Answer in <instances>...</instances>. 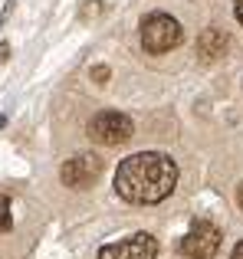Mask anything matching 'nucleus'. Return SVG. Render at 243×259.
Here are the masks:
<instances>
[{"label": "nucleus", "instance_id": "obj_13", "mask_svg": "<svg viewBox=\"0 0 243 259\" xmlns=\"http://www.w3.org/2000/svg\"><path fill=\"white\" fill-rule=\"evenodd\" d=\"M230 259H243V243H237V249L230 253Z\"/></svg>", "mask_w": 243, "mask_h": 259}, {"label": "nucleus", "instance_id": "obj_14", "mask_svg": "<svg viewBox=\"0 0 243 259\" xmlns=\"http://www.w3.org/2000/svg\"><path fill=\"white\" fill-rule=\"evenodd\" d=\"M237 203H240V210H243V184L237 187Z\"/></svg>", "mask_w": 243, "mask_h": 259}, {"label": "nucleus", "instance_id": "obj_10", "mask_svg": "<svg viewBox=\"0 0 243 259\" xmlns=\"http://www.w3.org/2000/svg\"><path fill=\"white\" fill-rule=\"evenodd\" d=\"M96 10H99V0H89V7H86V10L79 13V17H83V20H89V17H92Z\"/></svg>", "mask_w": 243, "mask_h": 259}, {"label": "nucleus", "instance_id": "obj_8", "mask_svg": "<svg viewBox=\"0 0 243 259\" xmlns=\"http://www.w3.org/2000/svg\"><path fill=\"white\" fill-rule=\"evenodd\" d=\"M10 227H13V217H10V200H7V197H0V233H7Z\"/></svg>", "mask_w": 243, "mask_h": 259}, {"label": "nucleus", "instance_id": "obj_11", "mask_svg": "<svg viewBox=\"0 0 243 259\" xmlns=\"http://www.w3.org/2000/svg\"><path fill=\"white\" fill-rule=\"evenodd\" d=\"M10 59V43H0V63H7Z\"/></svg>", "mask_w": 243, "mask_h": 259}, {"label": "nucleus", "instance_id": "obj_12", "mask_svg": "<svg viewBox=\"0 0 243 259\" xmlns=\"http://www.w3.org/2000/svg\"><path fill=\"white\" fill-rule=\"evenodd\" d=\"M233 13H237V20L243 23V0H233Z\"/></svg>", "mask_w": 243, "mask_h": 259}, {"label": "nucleus", "instance_id": "obj_4", "mask_svg": "<svg viewBox=\"0 0 243 259\" xmlns=\"http://www.w3.org/2000/svg\"><path fill=\"white\" fill-rule=\"evenodd\" d=\"M99 174H102V161H99L96 151H79V154H72V158L63 164V171H59L63 184H66V187H72V190L92 187V184L99 181Z\"/></svg>", "mask_w": 243, "mask_h": 259}, {"label": "nucleus", "instance_id": "obj_3", "mask_svg": "<svg viewBox=\"0 0 243 259\" xmlns=\"http://www.w3.org/2000/svg\"><path fill=\"white\" fill-rule=\"evenodd\" d=\"M132 132H135V125L125 112H99V115H92V121H89V138L99 141V145H105V148L128 141Z\"/></svg>", "mask_w": 243, "mask_h": 259}, {"label": "nucleus", "instance_id": "obj_9", "mask_svg": "<svg viewBox=\"0 0 243 259\" xmlns=\"http://www.w3.org/2000/svg\"><path fill=\"white\" fill-rule=\"evenodd\" d=\"M92 79H96L99 85H105L109 82V66H96V69H92Z\"/></svg>", "mask_w": 243, "mask_h": 259}, {"label": "nucleus", "instance_id": "obj_1", "mask_svg": "<svg viewBox=\"0 0 243 259\" xmlns=\"http://www.w3.org/2000/svg\"><path fill=\"white\" fill-rule=\"evenodd\" d=\"M174 184H178V164L158 151L132 154L115 171V190L128 203H158L171 197Z\"/></svg>", "mask_w": 243, "mask_h": 259}, {"label": "nucleus", "instance_id": "obj_15", "mask_svg": "<svg viewBox=\"0 0 243 259\" xmlns=\"http://www.w3.org/2000/svg\"><path fill=\"white\" fill-rule=\"evenodd\" d=\"M7 125V115H0V128H4Z\"/></svg>", "mask_w": 243, "mask_h": 259}, {"label": "nucleus", "instance_id": "obj_6", "mask_svg": "<svg viewBox=\"0 0 243 259\" xmlns=\"http://www.w3.org/2000/svg\"><path fill=\"white\" fill-rule=\"evenodd\" d=\"M99 259H158V240L151 233H132L99 249Z\"/></svg>", "mask_w": 243, "mask_h": 259}, {"label": "nucleus", "instance_id": "obj_5", "mask_svg": "<svg viewBox=\"0 0 243 259\" xmlns=\"http://www.w3.org/2000/svg\"><path fill=\"white\" fill-rule=\"evenodd\" d=\"M220 249V230L207 220H197L181 240V253L187 259H211Z\"/></svg>", "mask_w": 243, "mask_h": 259}, {"label": "nucleus", "instance_id": "obj_2", "mask_svg": "<svg viewBox=\"0 0 243 259\" xmlns=\"http://www.w3.org/2000/svg\"><path fill=\"white\" fill-rule=\"evenodd\" d=\"M181 23L174 17H168V13H148L145 20H141V46H145L148 53H168L174 50V46L181 43Z\"/></svg>", "mask_w": 243, "mask_h": 259}, {"label": "nucleus", "instance_id": "obj_7", "mask_svg": "<svg viewBox=\"0 0 243 259\" xmlns=\"http://www.w3.org/2000/svg\"><path fill=\"white\" fill-rule=\"evenodd\" d=\"M227 46H230V36H227L224 30H217V26L204 30V33H200V39H197L200 59H220L227 53Z\"/></svg>", "mask_w": 243, "mask_h": 259}]
</instances>
